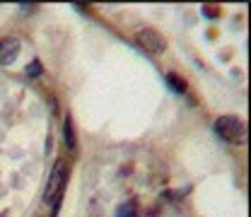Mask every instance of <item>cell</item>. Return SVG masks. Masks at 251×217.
Here are the masks:
<instances>
[{
	"label": "cell",
	"mask_w": 251,
	"mask_h": 217,
	"mask_svg": "<svg viewBox=\"0 0 251 217\" xmlns=\"http://www.w3.org/2000/svg\"><path fill=\"white\" fill-rule=\"evenodd\" d=\"M63 188H65V164L61 159L56 162L51 176H49V184H46V191H44V200L51 205V208H58L63 195Z\"/></svg>",
	"instance_id": "2"
},
{
	"label": "cell",
	"mask_w": 251,
	"mask_h": 217,
	"mask_svg": "<svg viewBox=\"0 0 251 217\" xmlns=\"http://www.w3.org/2000/svg\"><path fill=\"white\" fill-rule=\"evenodd\" d=\"M17 53H20V41H17L15 36H5V39H0V65H10V63H15Z\"/></svg>",
	"instance_id": "4"
},
{
	"label": "cell",
	"mask_w": 251,
	"mask_h": 217,
	"mask_svg": "<svg viewBox=\"0 0 251 217\" xmlns=\"http://www.w3.org/2000/svg\"><path fill=\"white\" fill-rule=\"evenodd\" d=\"M135 44H138V48H143L148 53H162L167 48V39L157 29H140L135 34Z\"/></svg>",
	"instance_id": "3"
},
{
	"label": "cell",
	"mask_w": 251,
	"mask_h": 217,
	"mask_svg": "<svg viewBox=\"0 0 251 217\" xmlns=\"http://www.w3.org/2000/svg\"><path fill=\"white\" fill-rule=\"evenodd\" d=\"M215 133L229 145H244L247 143V123L237 116H220L215 121Z\"/></svg>",
	"instance_id": "1"
},
{
	"label": "cell",
	"mask_w": 251,
	"mask_h": 217,
	"mask_svg": "<svg viewBox=\"0 0 251 217\" xmlns=\"http://www.w3.org/2000/svg\"><path fill=\"white\" fill-rule=\"evenodd\" d=\"M167 82L172 85V90H174V92H184V90H186V82H184V80H179V77H176V75H172V72L167 75Z\"/></svg>",
	"instance_id": "5"
},
{
	"label": "cell",
	"mask_w": 251,
	"mask_h": 217,
	"mask_svg": "<svg viewBox=\"0 0 251 217\" xmlns=\"http://www.w3.org/2000/svg\"><path fill=\"white\" fill-rule=\"evenodd\" d=\"M27 72H29V75H39V72H41V63L34 61V63L29 65V68H27Z\"/></svg>",
	"instance_id": "8"
},
{
	"label": "cell",
	"mask_w": 251,
	"mask_h": 217,
	"mask_svg": "<svg viewBox=\"0 0 251 217\" xmlns=\"http://www.w3.org/2000/svg\"><path fill=\"white\" fill-rule=\"evenodd\" d=\"M116 217H135V208H133L130 203H126V205H121V208H119Z\"/></svg>",
	"instance_id": "7"
},
{
	"label": "cell",
	"mask_w": 251,
	"mask_h": 217,
	"mask_svg": "<svg viewBox=\"0 0 251 217\" xmlns=\"http://www.w3.org/2000/svg\"><path fill=\"white\" fill-rule=\"evenodd\" d=\"M63 135H65V143H68V147H75V133H73V125H70V121H65Z\"/></svg>",
	"instance_id": "6"
}]
</instances>
